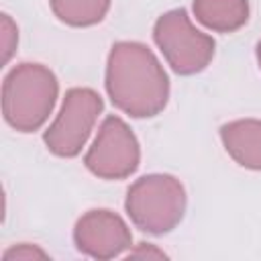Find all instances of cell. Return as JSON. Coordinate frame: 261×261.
I'll return each mask as SVG.
<instances>
[{
    "mask_svg": "<svg viewBox=\"0 0 261 261\" xmlns=\"http://www.w3.org/2000/svg\"><path fill=\"white\" fill-rule=\"evenodd\" d=\"M104 86L110 102L133 118L157 116L169 100V77L163 65L139 41H118L110 47Z\"/></svg>",
    "mask_w": 261,
    "mask_h": 261,
    "instance_id": "6da1fadb",
    "label": "cell"
},
{
    "mask_svg": "<svg viewBox=\"0 0 261 261\" xmlns=\"http://www.w3.org/2000/svg\"><path fill=\"white\" fill-rule=\"evenodd\" d=\"M59 82L43 63H18L2 82V114L18 133L39 130L55 108Z\"/></svg>",
    "mask_w": 261,
    "mask_h": 261,
    "instance_id": "7a4b0ae2",
    "label": "cell"
},
{
    "mask_svg": "<svg viewBox=\"0 0 261 261\" xmlns=\"http://www.w3.org/2000/svg\"><path fill=\"white\" fill-rule=\"evenodd\" d=\"M186 188L169 173H149L135 179L126 192L124 210L130 222L149 234L171 232L186 214Z\"/></svg>",
    "mask_w": 261,
    "mask_h": 261,
    "instance_id": "3957f363",
    "label": "cell"
},
{
    "mask_svg": "<svg viewBox=\"0 0 261 261\" xmlns=\"http://www.w3.org/2000/svg\"><path fill=\"white\" fill-rule=\"evenodd\" d=\"M153 39L177 75H196L204 71L216 49L214 39L194 27L186 8L163 12L155 20Z\"/></svg>",
    "mask_w": 261,
    "mask_h": 261,
    "instance_id": "277c9868",
    "label": "cell"
},
{
    "mask_svg": "<svg viewBox=\"0 0 261 261\" xmlns=\"http://www.w3.org/2000/svg\"><path fill=\"white\" fill-rule=\"evenodd\" d=\"M102 110H104V102L96 90L92 88L67 90L59 114L43 135L47 149L53 155L65 159L80 155Z\"/></svg>",
    "mask_w": 261,
    "mask_h": 261,
    "instance_id": "5b68a950",
    "label": "cell"
},
{
    "mask_svg": "<svg viewBox=\"0 0 261 261\" xmlns=\"http://www.w3.org/2000/svg\"><path fill=\"white\" fill-rule=\"evenodd\" d=\"M139 161L141 147L130 126L116 114L106 116L84 157L88 171L100 179H124L137 171Z\"/></svg>",
    "mask_w": 261,
    "mask_h": 261,
    "instance_id": "8992f818",
    "label": "cell"
},
{
    "mask_svg": "<svg viewBox=\"0 0 261 261\" xmlns=\"http://www.w3.org/2000/svg\"><path fill=\"white\" fill-rule=\"evenodd\" d=\"M75 249L92 259L120 257L133 245L128 224L112 210L96 208L82 214L73 228Z\"/></svg>",
    "mask_w": 261,
    "mask_h": 261,
    "instance_id": "52a82bcc",
    "label": "cell"
},
{
    "mask_svg": "<svg viewBox=\"0 0 261 261\" xmlns=\"http://www.w3.org/2000/svg\"><path fill=\"white\" fill-rule=\"evenodd\" d=\"M226 153L245 169L261 171V120L239 118L220 126Z\"/></svg>",
    "mask_w": 261,
    "mask_h": 261,
    "instance_id": "ba28073f",
    "label": "cell"
},
{
    "mask_svg": "<svg viewBox=\"0 0 261 261\" xmlns=\"http://www.w3.org/2000/svg\"><path fill=\"white\" fill-rule=\"evenodd\" d=\"M194 16L214 33H234L249 20V0H194Z\"/></svg>",
    "mask_w": 261,
    "mask_h": 261,
    "instance_id": "9c48e42d",
    "label": "cell"
},
{
    "mask_svg": "<svg viewBox=\"0 0 261 261\" xmlns=\"http://www.w3.org/2000/svg\"><path fill=\"white\" fill-rule=\"evenodd\" d=\"M112 0H49L53 14L69 27H94L104 20Z\"/></svg>",
    "mask_w": 261,
    "mask_h": 261,
    "instance_id": "30bf717a",
    "label": "cell"
},
{
    "mask_svg": "<svg viewBox=\"0 0 261 261\" xmlns=\"http://www.w3.org/2000/svg\"><path fill=\"white\" fill-rule=\"evenodd\" d=\"M0 31H2V51H4L2 61L8 63L14 49H16V43H18V29H16V24L12 22V18L8 14H2Z\"/></svg>",
    "mask_w": 261,
    "mask_h": 261,
    "instance_id": "8fae6325",
    "label": "cell"
},
{
    "mask_svg": "<svg viewBox=\"0 0 261 261\" xmlns=\"http://www.w3.org/2000/svg\"><path fill=\"white\" fill-rule=\"evenodd\" d=\"M47 257L49 255L43 249H39L35 245H29V243H20L16 247H10L2 255L4 261H14V259H18V261H31V259H47Z\"/></svg>",
    "mask_w": 261,
    "mask_h": 261,
    "instance_id": "7c38bea8",
    "label": "cell"
},
{
    "mask_svg": "<svg viewBox=\"0 0 261 261\" xmlns=\"http://www.w3.org/2000/svg\"><path fill=\"white\" fill-rule=\"evenodd\" d=\"M128 257H165V253L155 249L151 243H141L135 251L133 249L128 251Z\"/></svg>",
    "mask_w": 261,
    "mask_h": 261,
    "instance_id": "4fadbf2b",
    "label": "cell"
},
{
    "mask_svg": "<svg viewBox=\"0 0 261 261\" xmlns=\"http://www.w3.org/2000/svg\"><path fill=\"white\" fill-rule=\"evenodd\" d=\"M255 55H257V63H259V69H261V41L257 43V49H255Z\"/></svg>",
    "mask_w": 261,
    "mask_h": 261,
    "instance_id": "5bb4252c",
    "label": "cell"
}]
</instances>
